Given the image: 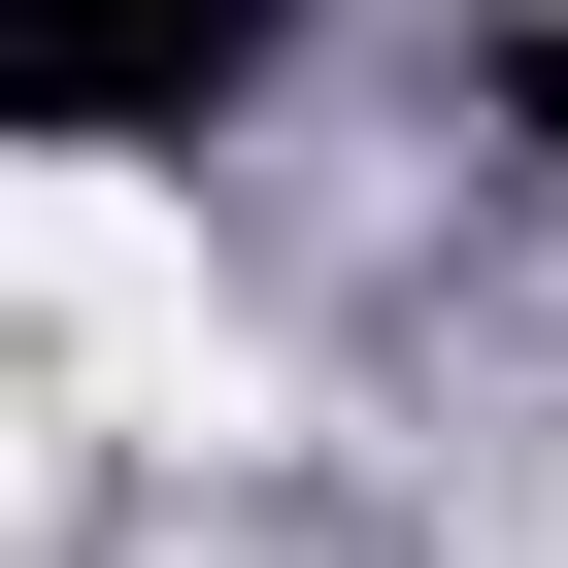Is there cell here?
<instances>
[{
  "instance_id": "obj_1",
  "label": "cell",
  "mask_w": 568,
  "mask_h": 568,
  "mask_svg": "<svg viewBox=\"0 0 568 568\" xmlns=\"http://www.w3.org/2000/svg\"><path fill=\"white\" fill-rule=\"evenodd\" d=\"M0 368L68 435H234V302H201V234L101 134H0Z\"/></svg>"
},
{
  "instance_id": "obj_2",
  "label": "cell",
  "mask_w": 568,
  "mask_h": 568,
  "mask_svg": "<svg viewBox=\"0 0 568 568\" xmlns=\"http://www.w3.org/2000/svg\"><path fill=\"white\" fill-rule=\"evenodd\" d=\"M34 435H68V402H34V368H0V535H34Z\"/></svg>"
}]
</instances>
